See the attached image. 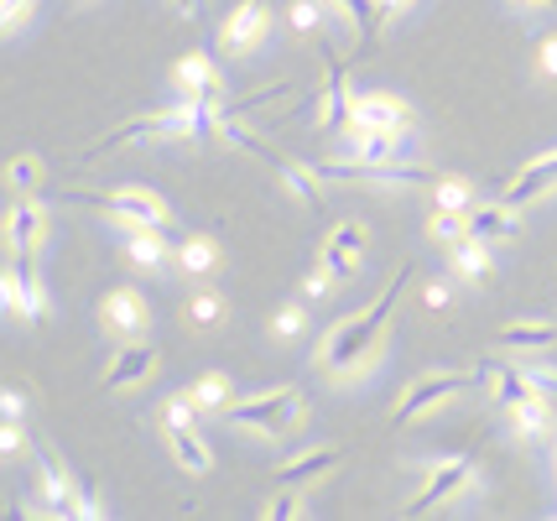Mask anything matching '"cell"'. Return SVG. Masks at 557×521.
I'll return each mask as SVG.
<instances>
[{
    "instance_id": "836d02e7",
    "label": "cell",
    "mask_w": 557,
    "mask_h": 521,
    "mask_svg": "<svg viewBox=\"0 0 557 521\" xmlns=\"http://www.w3.org/2000/svg\"><path fill=\"white\" fill-rule=\"evenodd\" d=\"M22 407H26L22 392H5V418H11V422H22Z\"/></svg>"
},
{
    "instance_id": "7c38bea8",
    "label": "cell",
    "mask_w": 557,
    "mask_h": 521,
    "mask_svg": "<svg viewBox=\"0 0 557 521\" xmlns=\"http://www.w3.org/2000/svg\"><path fill=\"white\" fill-rule=\"evenodd\" d=\"M547 188H557V151L536 157V162H527V168L516 173V183L506 188V203H532L536 194H547Z\"/></svg>"
},
{
    "instance_id": "4fadbf2b",
    "label": "cell",
    "mask_w": 557,
    "mask_h": 521,
    "mask_svg": "<svg viewBox=\"0 0 557 521\" xmlns=\"http://www.w3.org/2000/svg\"><path fill=\"white\" fill-rule=\"evenodd\" d=\"M469 235H480V240H510L516 235V203H480V209H469Z\"/></svg>"
},
{
    "instance_id": "9a60e30c",
    "label": "cell",
    "mask_w": 557,
    "mask_h": 521,
    "mask_svg": "<svg viewBox=\"0 0 557 521\" xmlns=\"http://www.w3.org/2000/svg\"><path fill=\"white\" fill-rule=\"evenodd\" d=\"M162 438H168L172 459L183 464L188 474H209V448H203V438H198V427H162Z\"/></svg>"
},
{
    "instance_id": "f1b7e54d",
    "label": "cell",
    "mask_w": 557,
    "mask_h": 521,
    "mask_svg": "<svg viewBox=\"0 0 557 521\" xmlns=\"http://www.w3.org/2000/svg\"><path fill=\"white\" fill-rule=\"evenodd\" d=\"M37 177H42V162H32V157H22V162L11 168V183H16V188H32Z\"/></svg>"
},
{
    "instance_id": "30bf717a",
    "label": "cell",
    "mask_w": 557,
    "mask_h": 521,
    "mask_svg": "<svg viewBox=\"0 0 557 521\" xmlns=\"http://www.w3.org/2000/svg\"><path fill=\"white\" fill-rule=\"evenodd\" d=\"M168 235H172V224H131L125 256H131L136 266H146V272H157V266H168V261H172Z\"/></svg>"
},
{
    "instance_id": "ac0fdd59",
    "label": "cell",
    "mask_w": 557,
    "mask_h": 521,
    "mask_svg": "<svg viewBox=\"0 0 557 521\" xmlns=\"http://www.w3.org/2000/svg\"><path fill=\"white\" fill-rule=\"evenodd\" d=\"M510 412H516V433H521V438H536V444H542V438L553 433V412H547V397L516 401Z\"/></svg>"
},
{
    "instance_id": "484cf974",
    "label": "cell",
    "mask_w": 557,
    "mask_h": 521,
    "mask_svg": "<svg viewBox=\"0 0 557 521\" xmlns=\"http://www.w3.org/2000/svg\"><path fill=\"white\" fill-rule=\"evenodd\" d=\"M188 319L194 323H219L224 319V298H219V293H198V298H188Z\"/></svg>"
},
{
    "instance_id": "6da1fadb",
    "label": "cell",
    "mask_w": 557,
    "mask_h": 521,
    "mask_svg": "<svg viewBox=\"0 0 557 521\" xmlns=\"http://www.w3.org/2000/svg\"><path fill=\"white\" fill-rule=\"evenodd\" d=\"M407 282H412V261L391 276V287L381 293V298H375V308L355 313V319L339 323V328L323 339V349H318V365H323V371H360L364 360H370V349L381 345V328L391 323V313H396V298H401V287H407Z\"/></svg>"
},
{
    "instance_id": "8d00e7d4",
    "label": "cell",
    "mask_w": 557,
    "mask_h": 521,
    "mask_svg": "<svg viewBox=\"0 0 557 521\" xmlns=\"http://www.w3.org/2000/svg\"><path fill=\"white\" fill-rule=\"evenodd\" d=\"M532 5H557V0H532Z\"/></svg>"
},
{
    "instance_id": "9c48e42d",
    "label": "cell",
    "mask_w": 557,
    "mask_h": 521,
    "mask_svg": "<svg viewBox=\"0 0 557 521\" xmlns=\"http://www.w3.org/2000/svg\"><path fill=\"white\" fill-rule=\"evenodd\" d=\"M463 386H469V381H463V375H422V381H417L412 392H407V397L396 401V412H391V422H396V427H401V422L422 418V412H433L437 401L459 397Z\"/></svg>"
},
{
    "instance_id": "3957f363",
    "label": "cell",
    "mask_w": 557,
    "mask_h": 521,
    "mask_svg": "<svg viewBox=\"0 0 557 521\" xmlns=\"http://www.w3.org/2000/svg\"><path fill=\"white\" fill-rule=\"evenodd\" d=\"M99 328L115 339V345H141L146 328H151V308L136 287H110L104 298H99Z\"/></svg>"
},
{
    "instance_id": "8992f818",
    "label": "cell",
    "mask_w": 557,
    "mask_h": 521,
    "mask_svg": "<svg viewBox=\"0 0 557 521\" xmlns=\"http://www.w3.org/2000/svg\"><path fill=\"white\" fill-rule=\"evenodd\" d=\"M267 37H271V11L261 5V0H240V5L230 11V22L219 26V52L245 58V52L261 48Z\"/></svg>"
},
{
    "instance_id": "d4e9b609",
    "label": "cell",
    "mask_w": 557,
    "mask_h": 521,
    "mask_svg": "<svg viewBox=\"0 0 557 521\" xmlns=\"http://www.w3.org/2000/svg\"><path fill=\"white\" fill-rule=\"evenodd\" d=\"M32 11H37V0H0V32H5V37H16Z\"/></svg>"
},
{
    "instance_id": "ffe728a7",
    "label": "cell",
    "mask_w": 557,
    "mask_h": 521,
    "mask_svg": "<svg viewBox=\"0 0 557 521\" xmlns=\"http://www.w3.org/2000/svg\"><path fill=\"white\" fill-rule=\"evenodd\" d=\"M230 392H235V386H230V375H203V381H194V392H188V397L198 401V407H203V418H209V412H224V407H230Z\"/></svg>"
},
{
    "instance_id": "7a4b0ae2",
    "label": "cell",
    "mask_w": 557,
    "mask_h": 521,
    "mask_svg": "<svg viewBox=\"0 0 557 521\" xmlns=\"http://www.w3.org/2000/svg\"><path fill=\"white\" fill-rule=\"evenodd\" d=\"M302 392H267V397H250V401H230L219 418L235 422V427H261V433H292V422L302 418Z\"/></svg>"
},
{
    "instance_id": "f546056e",
    "label": "cell",
    "mask_w": 557,
    "mask_h": 521,
    "mask_svg": "<svg viewBox=\"0 0 557 521\" xmlns=\"http://www.w3.org/2000/svg\"><path fill=\"white\" fill-rule=\"evenodd\" d=\"M267 517H271V521L297 517V496H292V485H287V496H276V500H271V506H267Z\"/></svg>"
},
{
    "instance_id": "e0dca14e",
    "label": "cell",
    "mask_w": 557,
    "mask_h": 521,
    "mask_svg": "<svg viewBox=\"0 0 557 521\" xmlns=\"http://www.w3.org/2000/svg\"><path fill=\"white\" fill-rule=\"evenodd\" d=\"M480 375L495 381V401H500V407H516V401H527V397H542L527 371H510V365H480Z\"/></svg>"
},
{
    "instance_id": "5b68a950",
    "label": "cell",
    "mask_w": 557,
    "mask_h": 521,
    "mask_svg": "<svg viewBox=\"0 0 557 521\" xmlns=\"http://www.w3.org/2000/svg\"><path fill=\"white\" fill-rule=\"evenodd\" d=\"M349 125L355 131H412V104L401 100V95H386V89H375V95H349Z\"/></svg>"
},
{
    "instance_id": "d6986e66",
    "label": "cell",
    "mask_w": 557,
    "mask_h": 521,
    "mask_svg": "<svg viewBox=\"0 0 557 521\" xmlns=\"http://www.w3.org/2000/svg\"><path fill=\"white\" fill-rule=\"evenodd\" d=\"M339 464V448L329 444V448H313V454H302V459H292V464H282V485H302V480H313V474L323 470H334Z\"/></svg>"
},
{
    "instance_id": "277c9868",
    "label": "cell",
    "mask_w": 557,
    "mask_h": 521,
    "mask_svg": "<svg viewBox=\"0 0 557 521\" xmlns=\"http://www.w3.org/2000/svg\"><path fill=\"white\" fill-rule=\"evenodd\" d=\"M69 203L84 209H104V214H121L125 224H172V209L162 194L151 188H121V194H63Z\"/></svg>"
},
{
    "instance_id": "603a6c76",
    "label": "cell",
    "mask_w": 557,
    "mask_h": 521,
    "mask_svg": "<svg viewBox=\"0 0 557 521\" xmlns=\"http://www.w3.org/2000/svg\"><path fill=\"white\" fill-rule=\"evenodd\" d=\"M344 16L355 22V32H360V42H370L375 32H381V11H375V0H334Z\"/></svg>"
},
{
    "instance_id": "5bb4252c",
    "label": "cell",
    "mask_w": 557,
    "mask_h": 521,
    "mask_svg": "<svg viewBox=\"0 0 557 521\" xmlns=\"http://www.w3.org/2000/svg\"><path fill=\"white\" fill-rule=\"evenodd\" d=\"M151 371H157V349L151 345H125L121 355H115V365L104 371V386H136V381H146Z\"/></svg>"
},
{
    "instance_id": "83f0119b",
    "label": "cell",
    "mask_w": 557,
    "mask_h": 521,
    "mask_svg": "<svg viewBox=\"0 0 557 521\" xmlns=\"http://www.w3.org/2000/svg\"><path fill=\"white\" fill-rule=\"evenodd\" d=\"M292 26H297V32H318V5L313 0H297V5H292Z\"/></svg>"
},
{
    "instance_id": "ba28073f",
    "label": "cell",
    "mask_w": 557,
    "mask_h": 521,
    "mask_svg": "<svg viewBox=\"0 0 557 521\" xmlns=\"http://www.w3.org/2000/svg\"><path fill=\"white\" fill-rule=\"evenodd\" d=\"M172 89L183 100H224V78H219V63L214 52H183L177 69H172Z\"/></svg>"
},
{
    "instance_id": "44dd1931",
    "label": "cell",
    "mask_w": 557,
    "mask_h": 521,
    "mask_svg": "<svg viewBox=\"0 0 557 521\" xmlns=\"http://www.w3.org/2000/svg\"><path fill=\"white\" fill-rule=\"evenodd\" d=\"M177 266L194 276H209L219 266V250L214 240H203V235H194V240H183V250H177Z\"/></svg>"
},
{
    "instance_id": "1f68e13d",
    "label": "cell",
    "mask_w": 557,
    "mask_h": 521,
    "mask_svg": "<svg viewBox=\"0 0 557 521\" xmlns=\"http://www.w3.org/2000/svg\"><path fill=\"white\" fill-rule=\"evenodd\" d=\"M0 448H5V454H16V448H22V422L5 418V427H0Z\"/></svg>"
},
{
    "instance_id": "8fae6325",
    "label": "cell",
    "mask_w": 557,
    "mask_h": 521,
    "mask_svg": "<svg viewBox=\"0 0 557 521\" xmlns=\"http://www.w3.org/2000/svg\"><path fill=\"white\" fill-rule=\"evenodd\" d=\"M360 256H364V230L360 224H339L323 246V266L334 276H355L360 272Z\"/></svg>"
},
{
    "instance_id": "52a82bcc",
    "label": "cell",
    "mask_w": 557,
    "mask_h": 521,
    "mask_svg": "<svg viewBox=\"0 0 557 521\" xmlns=\"http://www.w3.org/2000/svg\"><path fill=\"white\" fill-rule=\"evenodd\" d=\"M469 480H474V454L448 459V464H433V470H428V485H422V491L412 496V506H407V511H412V517H428L433 506H443V500L459 496Z\"/></svg>"
},
{
    "instance_id": "2e32d148",
    "label": "cell",
    "mask_w": 557,
    "mask_h": 521,
    "mask_svg": "<svg viewBox=\"0 0 557 521\" xmlns=\"http://www.w3.org/2000/svg\"><path fill=\"white\" fill-rule=\"evenodd\" d=\"M448 266H454V276H463V282H485L490 276V240L463 235L459 246H454V256H448Z\"/></svg>"
},
{
    "instance_id": "7402d4cb",
    "label": "cell",
    "mask_w": 557,
    "mask_h": 521,
    "mask_svg": "<svg viewBox=\"0 0 557 521\" xmlns=\"http://www.w3.org/2000/svg\"><path fill=\"white\" fill-rule=\"evenodd\" d=\"M553 339H557L553 323H510V328H500V345H516V349H542Z\"/></svg>"
},
{
    "instance_id": "4316f807",
    "label": "cell",
    "mask_w": 557,
    "mask_h": 521,
    "mask_svg": "<svg viewBox=\"0 0 557 521\" xmlns=\"http://www.w3.org/2000/svg\"><path fill=\"white\" fill-rule=\"evenodd\" d=\"M536 74H542V78H557V37L536 42Z\"/></svg>"
},
{
    "instance_id": "cb8c5ba5",
    "label": "cell",
    "mask_w": 557,
    "mask_h": 521,
    "mask_svg": "<svg viewBox=\"0 0 557 521\" xmlns=\"http://www.w3.org/2000/svg\"><path fill=\"white\" fill-rule=\"evenodd\" d=\"M437 203H443V209H454V214H469V203H474L469 177H443V183H437Z\"/></svg>"
},
{
    "instance_id": "d6a6232c",
    "label": "cell",
    "mask_w": 557,
    "mask_h": 521,
    "mask_svg": "<svg viewBox=\"0 0 557 521\" xmlns=\"http://www.w3.org/2000/svg\"><path fill=\"white\" fill-rule=\"evenodd\" d=\"M417 0H375V11H381V22H386V16H396V11H412Z\"/></svg>"
},
{
    "instance_id": "d590c367",
    "label": "cell",
    "mask_w": 557,
    "mask_h": 521,
    "mask_svg": "<svg viewBox=\"0 0 557 521\" xmlns=\"http://www.w3.org/2000/svg\"><path fill=\"white\" fill-rule=\"evenodd\" d=\"M172 5H177V16H183V22H194L198 16V0H172Z\"/></svg>"
},
{
    "instance_id": "4dcf8cb0",
    "label": "cell",
    "mask_w": 557,
    "mask_h": 521,
    "mask_svg": "<svg viewBox=\"0 0 557 521\" xmlns=\"http://www.w3.org/2000/svg\"><path fill=\"white\" fill-rule=\"evenodd\" d=\"M297 328H302V308L292 302L287 313H276V334H297Z\"/></svg>"
},
{
    "instance_id": "e575fe53",
    "label": "cell",
    "mask_w": 557,
    "mask_h": 521,
    "mask_svg": "<svg viewBox=\"0 0 557 521\" xmlns=\"http://www.w3.org/2000/svg\"><path fill=\"white\" fill-rule=\"evenodd\" d=\"M428 308H448V287H443V282H437L433 293H428Z\"/></svg>"
}]
</instances>
